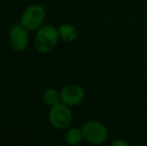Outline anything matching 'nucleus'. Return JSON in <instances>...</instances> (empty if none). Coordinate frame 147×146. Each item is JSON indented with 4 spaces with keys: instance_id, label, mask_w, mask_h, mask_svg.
<instances>
[{
    "instance_id": "nucleus-8",
    "label": "nucleus",
    "mask_w": 147,
    "mask_h": 146,
    "mask_svg": "<svg viewBox=\"0 0 147 146\" xmlns=\"http://www.w3.org/2000/svg\"><path fill=\"white\" fill-rule=\"evenodd\" d=\"M82 139H83V134H82L81 128L73 127V128H70L66 132L65 141L68 145H71V146L78 145L82 141Z\"/></svg>"
},
{
    "instance_id": "nucleus-1",
    "label": "nucleus",
    "mask_w": 147,
    "mask_h": 146,
    "mask_svg": "<svg viewBox=\"0 0 147 146\" xmlns=\"http://www.w3.org/2000/svg\"><path fill=\"white\" fill-rule=\"evenodd\" d=\"M58 29L52 25H44L38 28L35 36V47L42 54L50 53L56 47L59 39Z\"/></svg>"
},
{
    "instance_id": "nucleus-10",
    "label": "nucleus",
    "mask_w": 147,
    "mask_h": 146,
    "mask_svg": "<svg viewBox=\"0 0 147 146\" xmlns=\"http://www.w3.org/2000/svg\"><path fill=\"white\" fill-rule=\"evenodd\" d=\"M111 145L112 146H128V143L126 142L125 140H123V139L117 138V139H115V140L112 141Z\"/></svg>"
},
{
    "instance_id": "nucleus-7",
    "label": "nucleus",
    "mask_w": 147,
    "mask_h": 146,
    "mask_svg": "<svg viewBox=\"0 0 147 146\" xmlns=\"http://www.w3.org/2000/svg\"><path fill=\"white\" fill-rule=\"evenodd\" d=\"M59 36L65 42H74L78 37V30L74 25L69 23L61 24L58 28Z\"/></svg>"
},
{
    "instance_id": "nucleus-2",
    "label": "nucleus",
    "mask_w": 147,
    "mask_h": 146,
    "mask_svg": "<svg viewBox=\"0 0 147 146\" xmlns=\"http://www.w3.org/2000/svg\"><path fill=\"white\" fill-rule=\"evenodd\" d=\"M83 139L93 145H101L108 138V129L98 120H88L81 127Z\"/></svg>"
},
{
    "instance_id": "nucleus-4",
    "label": "nucleus",
    "mask_w": 147,
    "mask_h": 146,
    "mask_svg": "<svg viewBox=\"0 0 147 146\" xmlns=\"http://www.w3.org/2000/svg\"><path fill=\"white\" fill-rule=\"evenodd\" d=\"M46 12L42 5L34 4L31 5L22 14L20 24L27 30H34L39 28L44 22Z\"/></svg>"
},
{
    "instance_id": "nucleus-3",
    "label": "nucleus",
    "mask_w": 147,
    "mask_h": 146,
    "mask_svg": "<svg viewBox=\"0 0 147 146\" xmlns=\"http://www.w3.org/2000/svg\"><path fill=\"white\" fill-rule=\"evenodd\" d=\"M49 120L54 128L62 130L69 127L72 122V112L69 106L63 102H58L51 106L49 111Z\"/></svg>"
},
{
    "instance_id": "nucleus-5",
    "label": "nucleus",
    "mask_w": 147,
    "mask_h": 146,
    "mask_svg": "<svg viewBox=\"0 0 147 146\" xmlns=\"http://www.w3.org/2000/svg\"><path fill=\"white\" fill-rule=\"evenodd\" d=\"M85 92L78 84H68L60 91V101L68 106H76L84 100Z\"/></svg>"
},
{
    "instance_id": "nucleus-6",
    "label": "nucleus",
    "mask_w": 147,
    "mask_h": 146,
    "mask_svg": "<svg viewBox=\"0 0 147 146\" xmlns=\"http://www.w3.org/2000/svg\"><path fill=\"white\" fill-rule=\"evenodd\" d=\"M26 28L21 24H16L9 31V44L15 51H23L28 45V34Z\"/></svg>"
},
{
    "instance_id": "nucleus-9",
    "label": "nucleus",
    "mask_w": 147,
    "mask_h": 146,
    "mask_svg": "<svg viewBox=\"0 0 147 146\" xmlns=\"http://www.w3.org/2000/svg\"><path fill=\"white\" fill-rule=\"evenodd\" d=\"M42 99L44 104H46L47 106H53L60 102V92L54 88H48L43 93Z\"/></svg>"
}]
</instances>
